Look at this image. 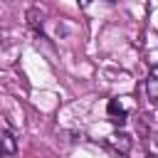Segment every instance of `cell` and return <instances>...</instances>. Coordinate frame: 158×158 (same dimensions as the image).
Here are the masks:
<instances>
[{
	"label": "cell",
	"mask_w": 158,
	"mask_h": 158,
	"mask_svg": "<svg viewBox=\"0 0 158 158\" xmlns=\"http://www.w3.org/2000/svg\"><path fill=\"white\" fill-rule=\"evenodd\" d=\"M106 114H109V118H111L116 126H123V123L128 121V111H126V106H123V99H109Z\"/></svg>",
	"instance_id": "cell-1"
},
{
	"label": "cell",
	"mask_w": 158,
	"mask_h": 158,
	"mask_svg": "<svg viewBox=\"0 0 158 158\" xmlns=\"http://www.w3.org/2000/svg\"><path fill=\"white\" fill-rule=\"evenodd\" d=\"M0 141H2V156H15L17 151V138L10 128L7 121H2V131H0Z\"/></svg>",
	"instance_id": "cell-2"
},
{
	"label": "cell",
	"mask_w": 158,
	"mask_h": 158,
	"mask_svg": "<svg viewBox=\"0 0 158 158\" xmlns=\"http://www.w3.org/2000/svg\"><path fill=\"white\" fill-rule=\"evenodd\" d=\"M109 146H111L114 151H118L121 156H126V153L131 151L133 141H131V136H128V133H123V131H116V133H111V136H109Z\"/></svg>",
	"instance_id": "cell-3"
},
{
	"label": "cell",
	"mask_w": 158,
	"mask_h": 158,
	"mask_svg": "<svg viewBox=\"0 0 158 158\" xmlns=\"http://www.w3.org/2000/svg\"><path fill=\"white\" fill-rule=\"evenodd\" d=\"M146 91L153 106H158V69H151L148 79H146Z\"/></svg>",
	"instance_id": "cell-4"
},
{
	"label": "cell",
	"mask_w": 158,
	"mask_h": 158,
	"mask_svg": "<svg viewBox=\"0 0 158 158\" xmlns=\"http://www.w3.org/2000/svg\"><path fill=\"white\" fill-rule=\"evenodd\" d=\"M27 25L37 32V35H42V12L37 10V7H32V10H27Z\"/></svg>",
	"instance_id": "cell-5"
},
{
	"label": "cell",
	"mask_w": 158,
	"mask_h": 158,
	"mask_svg": "<svg viewBox=\"0 0 158 158\" xmlns=\"http://www.w3.org/2000/svg\"><path fill=\"white\" fill-rule=\"evenodd\" d=\"M77 5H79V7H81V10H86V7H89V5H91V0H77Z\"/></svg>",
	"instance_id": "cell-6"
}]
</instances>
